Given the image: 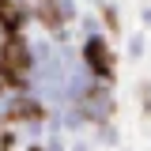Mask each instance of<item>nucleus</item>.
Listing matches in <instances>:
<instances>
[{
    "mask_svg": "<svg viewBox=\"0 0 151 151\" xmlns=\"http://www.w3.org/2000/svg\"><path fill=\"white\" fill-rule=\"evenodd\" d=\"M87 57H91L94 72H110V49H102V42H91L87 45Z\"/></svg>",
    "mask_w": 151,
    "mask_h": 151,
    "instance_id": "obj_1",
    "label": "nucleus"
},
{
    "mask_svg": "<svg viewBox=\"0 0 151 151\" xmlns=\"http://www.w3.org/2000/svg\"><path fill=\"white\" fill-rule=\"evenodd\" d=\"M12 87H15V76H8L4 68H0V94H4V91H12Z\"/></svg>",
    "mask_w": 151,
    "mask_h": 151,
    "instance_id": "obj_2",
    "label": "nucleus"
}]
</instances>
